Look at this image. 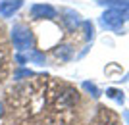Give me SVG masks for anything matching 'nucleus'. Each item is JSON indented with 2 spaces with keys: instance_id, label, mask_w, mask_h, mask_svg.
Here are the masks:
<instances>
[{
  "instance_id": "8",
  "label": "nucleus",
  "mask_w": 129,
  "mask_h": 125,
  "mask_svg": "<svg viewBox=\"0 0 129 125\" xmlns=\"http://www.w3.org/2000/svg\"><path fill=\"white\" fill-rule=\"evenodd\" d=\"M100 4H108L112 8H129V0H100Z\"/></svg>"
},
{
  "instance_id": "11",
  "label": "nucleus",
  "mask_w": 129,
  "mask_h": 125,
  "mask_svg": "<svg viewBox=\"0 0 129 125\" xmlns=\"http://www.w3.org/2000/svg\"><path fill=\"white\" fill-rule=\"evenodd\" d=\"M83 89H85L87 93H91L94 98H96V96H100V91H98V87L94 85V83H89V81H85V83H83Z\"/></svg>"
},
{
  "instance_id": "6",
  "label": "nucleus",
  "mask_w": 129,
  "mask_h": 125,
  "mask_svg": "<svg viewBox=\"0 0 129 125\" xmlns=\"http://www.w3.org/2000/svg\"><path fill=\"white\" fill-rule=\"evenodd\" d=\"M62 21H64V25L70 31H75L77 27H81V16L77 14L75 10H64L62 12Z\"/></svg>"
},
{
  "instance_id": "5",
  "label": "nucleus",
  "mask_w": 129,
  "mask_h": 125,
  "mask_svg": "<svg viewBox=\"0 0 129 125\" xmlns=\"http://www.w3.org/2000/svg\"><path fill=\"white\" fill-rule=\"evenodd\" d=\"M23 0H0V16L12 17L17 10H21Z\"/></svg>"
},
{
  "instance_id": "9",
  "label": "nucleus",
  "mask_w": 129,
  "mask_h": 125,
  "mask_svg": "<svg viewBox=\"0 0 129 125\" xmlns=\"http://www.w3.org/2000/svg\"><path fill=\"white\" fill-rule=\"evenodd\" d=\"M106 94H108L110 98H114V100H118L119 104H123V100H125L123 93H121V91H118V89H108V91H106Z\"/></svg>"
},
{
  "instance_id": "7",
  "label": "nucleus",
  "mask_w": 129,
  "mask_h": 125,
  "mask_svg": "<svg viewBox=\"0 0 129 125\" xmlns=\"http://www.w3.org/2000/svg\"><path fill=\"white\" fill-rule=\"evenodd\" d=\"M54 56H56L58 60H62V62L71 60V56H73V46H71V44H60V46L54 48Z\"/></svg>"
},
{
  "instance_id": "1",
  "label": "nucleus",
  "mask_w": 129,
  "mask_h": 125,
  "mask_svg": "<svg viewBox=\"0 0 129 125\" xmlns=\"http://www.w3.org/2000/svg\"><path fill=\"white\" fill-rule=\"evenodd\" d=\"M12 43H14V48L17 52L31 50L33 44H35V35H33L31 27L25 23H16L12 27Z\"/></svg>"
},
{
  "instance_id": "14",
  "label": "nucleus",
  "mask_w": 129,
  "mask_h": 125,
  "mask_svg": "<svg viewBox=\"0 0 129 125\" xmlns=\"http://www.w3.org/2000/svg\"><path fill=\"white\" fill-rule=\"evenodd\" d=\"M2 115H4V104L0 102V117H2Z\"/></svg>"
},
{
  "instance_id": "12",
  "label": "nucleus",
  "mask_w": 129,
  "mask_h": 125,
  "mask_svg": "<svg viewBox=\"0 0 129 125\" xmlns=\"http://www.w3.org/2000/svg\"><path fill=\"white\" fill-rule=\"evenodd\" d=\"M6 65H8V58H6V54H4V50L0 48V77L6 73Z\"/></svg>"
},
{
  "instance_id": "10",
  "label": "nucleus",
  "mask_w": 129,
  "mask_h": 125,
  "mask_svg": "<svg viewBox=\"0 0 129 125\" xmlns=\"http://www.w3.org/2000/svg\"><path fill=\"white\" fill-rule=\"evenodd\" d=\"M81 27L85 29V38H87V40H91L92 35H94V27H92V23L91 21H81Z\"/></svg>"
},
{
  "instance_id": "2",
  "label": "nucleus",
  "mask_w": 129,
  "mask_h": 125,
  "mask_svg": "<svg viewBox=\"0 0 129 125\" xmlns=\"http://www.w3.org/2000/svg\"><path fill=\"white\" fill-rule=\"evenodd\" d=\"M129 19V8H110L100 16V25L104 29L116 31Z\"/></svg>"
},
{
  "instance_id": "3",
  "label": "nucleus",
  "mask_w": 129,
  "mask_h": 125,
  "mask_svg": "<svg viewBox=\"0 0 129 125\" xmlns=\"http://www.w3.org/2000/svg\"><path fill=\"white\" fill-rule=\"evenodd\" d=\"M29 16H31L33 19H37V21H41V19L50 21V19H54V17L58 16V12L50 4H33L31 10H29Z\"/></svg>"
},
{
  "instance_id": "4",
  "label": "nucleus",
  "mask_w": 129,
  "mask_h": 125,
  "mask_svg": "<svg viewBox=\"0 0 129 125\" xmlns=\"http://www.w3.org/2000/svg\"><path fill=\"white\" fill-rule=\"evenodd\" d=\"M16 62L19 65L23 64H35V65H44L46 64V56L43 54V52H39V50H25V52H19V54H16Z\"/></svg>"
},
{
  "instance_id": "13",
  "label": "nucleus",
  "mask_w": 129,
  "mask_h": 125,
  "mask_svg": "<svg viewBox=\"0 0 129 125\" xmlns=\"http://www.w3.org/2000/svg\"><path fill=\"white\" fill-rule=\"evenodd\" d=\"M21 77H33V71L31 69H17L14 73V79H21Z\"/></svg>"
}]
</instances>
